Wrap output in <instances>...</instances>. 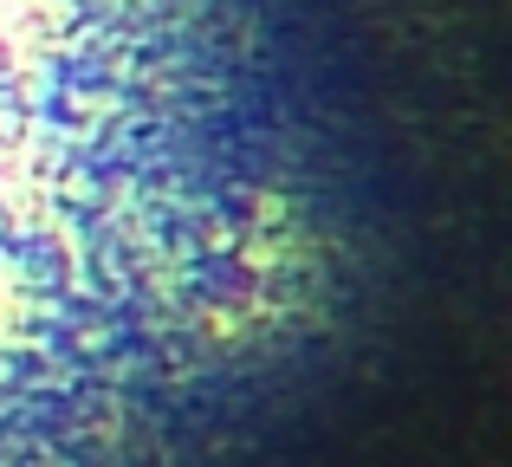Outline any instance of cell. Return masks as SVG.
<instances>
[{
  "instance_id": "6da1fadb",
  "label": "cell",
  "mask_w": 512,
  "mask_h": 467,
  "mask_svg": "<svg viewBox=\"0 0 512 467\" xmlns=\"http://www.w3.org/2000/svg\"><path fill=\"white\" fill-rule=\"evenodd\" d=\"M65 0H0V338L26 325V247L39 240V208H52V156H46V52Z\"/></svg>"
}]
</instances>
